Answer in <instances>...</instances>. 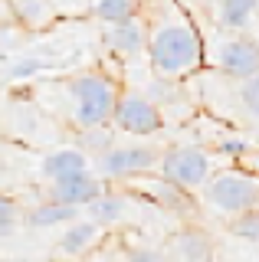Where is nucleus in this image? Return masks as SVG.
I'll return each mask as SVG.
<instances>
[{"label":"nucleus","mask_w":259,"mask_h":262,"mask_svg":"<svg viewBox=\"0 0 259 262\" xmlns=\"http://www.w3.org/2000/svg\"><path fill=\"white\" fill-rule=\"evenodd\" d=\"M151 69L164 79L187 76L204 66V39L190 20H167L148 39Z\"/></svg>","instance_id":"f257e3e1"},{"label":"nucleus","mask_w":259,"mask_h":262,"mask_svg":"<svg viewBox=\"0 0 259 262\" xmlns=\"http://www.w3.org/2000/svg\"><path fill=\"white\" fill-rule=\"evenodd\" d=\"M69 95H72V125L76 128L82 131L105 128L115 118L118 89L102 72H82V76L69 79Z\"/></svg>","instance_id":"f03ea898"},{"label":"nucleus","mask_w":259,"mask_h":262,"mask_svg":"<svg viewBox=\"0 0 259 262\" xmlns=\"http://www.w3.org/2000/svg\"><path fill=\"white\" fill-rule=\"evenodd\" d=\"M204 200L226 216H243L249 210H259V177L240 167L217 170L204 184Z\"/></svg>","instance_id":"7ed1b4c3"},{"label":"nucleus","mask_w":259,"mask_h":262,"mask_svg":"<svg viewBox=\"0 0 259 262\" xmlns=\"http://www.w3.org/2000/svg\"><path fill=\"white\" fill-rule=\"evenodd\" d=\"M161 174H164V180L174 190H197V187L204 190V184L213 174V158H210V151H204V147L181 144V147L164 151Z\"/></svg>","instance_id":"20e7f679"},{"label":"nucleus","mask_w":259,"mask_h":262,"mask_svg":"<svg viewBox=\"0 0 259 262\" xmlns=\"http://www.w3.org/2000/svg\"><path fill=\"white\" fill-rule=\"evenodd\" d=\"M115 125L125 131V135H135V138H148V135H158L164 128V115L151 98L144 95H135V92H125L118 95V105H115Z\"/></svg>","instance_id":"39448f33"},{"label":"nucleus","mask_w":259,"mask_h":262,"mask_svg":"<svg viewBox=\"0 0 259 262\" xmlns=\"http://www.w3.org/2000/svg\"><path fill=\"white\" fill-rule=\"evenodd\" d=\"M217 69L226 72L230 79H256L259 76V43L246 33H236V36H226L220 46H217Z\"/></svg>","instance_id":"423d86ee"},{"label":"nucleus","mask_w":259,"mask_h":262,"mask_svg":"<svg viewBox=\"0 0 259 262\" xmlns=\"http://www.w3.org/2000/svg\"><path fill=\"white\" fill-rule=\"evenodd\" d=\"M164 154L158 147H144V144H125V147H112L109 154L99 158V170L109 177H132V174H144L151 167H161Z\"/></svg>","instance_id":"0eeeda50"},{"label":"nucleus","mask_w":259,"mask_h":262,"mask_svg":"<svg viewBox=\"0 0 259 262\" xmlns=\"http://www.w3.org/2000/svg\"><path fill=\"white\" fill-rule=\"evenodd\" d=\"M46 193H50L53 203L79 210V207H92V203L105 193V187L92 170H85V174H72V177H62V180H53V184L46 187Z\"/></svg>","instance_id":"6e6552de"},{"label":"nucleus","mask_w":259,"mask_h":262,"mask_svg":"<svg viewBox=\"0 0 259 262\" xmlns=\"http://www.w3.org/2000/svg\"><path fill=\"white\" fill-rule=\"evenodd\" d=\"M39 170H43V177L50 180H62V177H72V174H85L89 170V154L82 147H56L43 158L39 164Z\"/></svg>","instance_id":"1a4fd4ad"},{"label":"nucleus","mask_w":259,"mask_h":262,"mask_svg":"<svg viewBox=\"0 0 259 262\" xmlns=\"http://www.w3.org/2000/svg\"><path fill=\"white\" fill-rule=\"evenodd\" d=\"M148 39L151 36H148V30H144V23L138 16L105 30V46L118 56H135V53H141V49H148Z\"/></svg>","instance_id":"9d476101"},{"label":"nucleus","mask_w":259,"mask_h":262,"mask_svg":"<svg viewBox=\"0 0 259 262\" xmlns=\"http://www.w3.org/2000/svg\"><path fill=\"white\" fill-rule=\"evenodd\" d=\"M171 252L177 262H213V243L204 229L187 226L171 239Z\"/></svg>","instance_id":"9b49d317"},{"label":"nucleus","mask_w":259,"mask_h":262,"mask_svg":"<svg viewBox=\"0 0 259 262\" xmlns=\"http://www.w3.org/2000/svg\"><path fill=\"white\" fill-rule=\"evenodd\" d=\"M99 239H102V229L95 226L92 220H79V223L66 226V233L59 236V246H56V249L69 259H82L85 252H92L95 246H99Z\"/></svg>","instance_id":"f8f14e48"},{"label":"nucleus","mask_w":259,"mask_h":262,"mask_svg":"<svg viewBox=\"0 0 259 262\" xmlns=\"http://www.w3.org/2000/svg\"><path fill=\"white\" fill-rule=\"evenodd\" d=\"M259 10V0H217V20L223 30H230L233 36L243 33L253 20V13Z\"/></svg>","instance_id":"ddd939ff"},{"label":"nucleus","mask_w":259,"mask_h":262,"mask_svg":"<svg viewBox=\"0 0 259 262\" xmlns=\"http://www.w3.org/2000/svg\"><path fill=\"white\" fill-rule=\"evenodd\" d=\"M23 223L33 226V229H53V226H72L79 223V210L76 207H62V203H43V207L30 210L23 216Z\"/></svg>","instance_id":"4468645a"},{"label":"nucleus","mask_w":259,"mask_h":262,"mask_svg":"<svg viewBox=\"0 0 259 262\" xmlns=\"http://www.w3.org/2000/svg\"><path fill=\"white\" fill-rule=\"evenodd\" d=\"M10 13H13V23L20 27H30V30H39L56 16L50 0H10Z\"/></svg>","instance_id":"2eb2a0df"},{"label":"nucleus","mask_w":259,"mask_h":262,"mask_svg":"<svg viewBox=\"0 0 259 262\" xmlns=\"http://www.w3.org/2000/svg\"><path fill=\"white\" fill-rule=\"evenodd\" d=\"M141 0H92V13L99 16L102 23L115 27V23H128L138 16Z\"/></svg>","instance_id":"dca6fc26"},{"label":"nucleus","mask_w":259,"mask_h":262,"mask_svg":"<svg viewBox=\"0 0 259 262\" xmlns=\"http://www.w3.org/2000/svg\"><path fill=\"white\" fill-rule=\"evenodd\" d=\"M85 210H89V220H92L95 226H115L118 220L125 216V200L115 196V193H102L99 200Z\"/></svg>","instance_id":"f3484780"},{"label":"nucleus","mask_w":259,"mask_h":262,"mask_svg":"<svg viewBox=\"0 0 259 262\" xmlns=\"http://www.w3.org/2000/svg\"><path fill=\"white\" fill-rule=\"evenodd\" d=\"M23 216H27V213L17 207V200L0 193V239H4V236H13V229L20 226Z\"/></svg>","instance_id":"a211bd4d"},{"label":"nucleus","mask_w":259,"mask_h":262,"mask_svg":"<svg viewBox=\"0 0 259 262\" xmlns=\"http://www.w3.org/2000/svg\"><path fill=\"white\" fill-rule=\"evenodd\" d=\"M230 229H233V236H240V239H246V243H259V210L233 216Z\"/></svg>","instance_id":"6ab92c4d"},{"label":"nucleus","mask_w":259,"mask_h":262,"mask_svg":"<svg viewBox=\"0 0 259 262\" xmlns=\"http://www.w3.org/2000/svg\"><path fill=\"white\" fill-rule=\"evenodd\" d=\"M236 95H240L243 112H246L249 118H256V121H259V76H256V79L240 82V85H236Z\"/></svg>","instance_id":"aec40b11"},{"label":"nucleus","mask_w":259,"mask_h":262,"mask_svg":"<svg viewBox=\"0 0 259 262\" xmlns=\"http://www.w3.org/2000/svg\"><path fill=\"white\" fill-rule=\"evenodd\" d=\"M112 131L109 128H92V131H82V151L85 154H92V151H99V158L102 154H109L112 151Z\"/></svg>","instance_id":"412c9836"},{"label":"nucleus","mask_w":259,"mask_h":262,"mask_svg":"<svg viewBox=\"0 0 259 262\" xmlns=\"http://www.w3.org/2000/svg\"><path fill=\"white\" fill-rule=\"evenodd\" d=\"M43 69H46L43 59H20V62H13L10 69H7V76H10V79H33Z\"/></svg>","instance_id":"4be33fe9"},{"label":"nucleus","mask_w":259,"mask_h":262,"mask_svg":"<svg viewBox=\"0 0 259 262\" xmlns=\"http://www.w3.org/2000/svg\"><path fill=\"white\" fill-rule=\"evenodd\" d=\"M249 147L243 138H226V141H220V154H226V158H243Z\"/></svg>","instance_id":"5701e85b"},{"label":"nucleus","mask_w":259,"mask_h":262,"mask_svg":"<svg viewBox=\"0 0 259 262\" xmlns=\"http://www.w3.org/2000/svg\"><path fill=\"white\" fill-rule=\"evenodd\" d=\"M128 262H164V256L155 249H132L128 252Z\"/></svg>","instance_id":"b1692460"},{"label":"nucleus","mask_w":259,"mask_h":262,"mask_svg":"<svg viewBox=\"0 0 259 262\" xmlns=\"http://www.w3.org/2000/svg\"><path fill=\"white\" fill-rule=\"evenodd\" d=\"M13 13H10V0H0V27H10Z\"/></svg>","instance_id":"393cba45"}]
</instances>
